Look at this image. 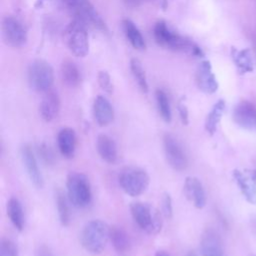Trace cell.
<instances>
[{"mask_svg": "<svg viewBox=\"0 0 256 256\" xmlns=\"http://www.w3.org/2000/svg\"><path fill=\"white\" fill-rule=\"evenodd\" d=\"M109 240L111 241L114 249L118 253H125L130 246V240L127 233L119 226H111Z\"/></svg>", "mask_w": 256, "mask_h": 256, "instance_id": "25", "label": "cell"}, {"mask_svg": "<svg viewBox=\"0 0 256 256\" xmlns=\"http://www.w3.org/2000/svg\"><path fill=\"white\" fill-rule=\"evenodd\" d=\"M200 253L202 256H224V249L220 235L212 228H207L200 239Z\"/></svg>", "mask_w": 256, "mask_h": 256, "instance_id": "11", "label": "cell"}, {"mask_svg": "<svg viewBox=\"0 0 256 256\" xmlns=\"http://www.w3.org/2000/svg\"><path fill=\"white\" fill-rule=\"evenodd\" d=\"M155 256H170L166 251H163V250H159L156 252Z\"/></svg>", "mask_w": 256, "mask_h": 256, "instance_id": "37", "label": "cell"}, {"mask_svg": "<svg viewBox=\"0 0 256 256\" xmlns=\"http://www.w3.org/2000/svg\"><path fill=\"white\" fill-rule=\"evenodd\" d=\"M7 215L13 224V226L18 230L22 231L24 228V215L23 209L20 201L17 198H10L7 202Z\"/></svg>", "mask_w": 256, "mask_h": 256, "instance_id": "23", "label": "cell"}, {"mask_svg": "<svg viewBox=\"0 0 256 256\" xmlns=\"http://www.w3.org/2000/svg\"><path fill=\"white\" fill-rule=\"evenodd\" d=\"M118 183L127 195L136 197L147 190L150 183V177L144 169L129 166L120 171L118 175Z\"/></svg>", "mask_w": 256, "mask_h": 256, "instance_id": "6", "label": "cell"}, {"mask_svg": "<svg viewBox=\"0 0 256 256\" xmlns=\"http://www.w3.org/2000/svg\"><path fill=\"white\" fill-rule=\"evenodd\" d=\"M224 110H225V101L222 99L218 100L211 108L205 120V130L209 135L212 136L216 132L217 126L222 118Z\"/></svg>", "mask_w": 256, "mask_h": 256, "instance_id": "22", "label": "cell"}, {"mask_svg": "<svg viewBox=\"0 0 256 256\" xmlns=\"http://www.w3.org/2000/svg\"><path fill=\"white\" fill-rule=\"evenodd\" d=\"M67 198L74 207L85 208L92 200V192L89 179L83 173L71 172L66 180Z\"/></svg>", "mask_w": 256, "mask_h": 256, "instance_id": "3", "label": "cell"}, {"mask_svg": "<svg viewBox=\"0 0 256 256\" xmlns=\"http://www.w3.org/2000/svg\"><path fill=\"white\" fill-rule=\"evenodd\" d=\"M2 38L7 45L19 48L26 44L27 32L17 18L5 16L2 20Z\"/></svg>", "mask_w": 256, "mask_h": 256, "instance_id": "10", "label": "cell"}, {"mask_svg": "<svg viewBox=\"0 0 256 256\" xmlns=\"http://www.w3.org/2000/svg\"><path fill=\"white\" fill-rule=\"evenodd\" d=\"M233 120L238 126L244 129L256 127V107L246 100L239 102L234 107Z\"/></svg>", "mask_w": 256, "mask_h": 256, "instance_id": "14", "label": "cell"}, {"mask_svg": "<svg viewBox=\"0 0 256 256\" xmlns=\"http://www.w3.org/2000/svg\"><path fill=\"white\" fill-rule=\"evenodd\" d=\"M60 110V99L56 92L48 91L45 92L39 105V114L45 122L53 121Z\"/></svg>", "mask_w": 256, "mask_h": 256, "instance_id": "18", "label": "cell"}, {"mask_svg": "<svg viewBox=\"0 0 256 256\" xmlns=\"http://www.w3.org/2000/svg\"><path fill=\"white\" fill-rule=\"evenodd\" d=\"M163 147L168 164L176 171H183L188 166L187 155L178 141V139L171 135L165 134L163 137Z\"/></svg>", "mask_w": 256, "mask_h": 256, "instance_id": "9", "label": "cell"}, {"mask_svg": "<svg viewBox=\"0 0 256 256\" xmlns=\"http://www.w3.org/2000/svg\"><path fill=\"white\" fill-rule=\"evenodd\" d=\"M155 41L158 45L174 51H181L195 57H202L203 51L192 40L178 34L169 28L166 22L158 21L153 30Z\"/></svg>", "mask_w": 256, "mask_h": 256, "instance_id": "1", "label": "cell"}, {"mask_svg": "<svg viewBox=\"0 0 256 256\" xmlns=\"http://www.w3.org/2000/svg\"><path fill=\"white\" fill-rule=\"evenodd\" d=\"M162 210H163V215L170 219L173 215V206H172V198L169 193H164L163 199H162Z\"/></svg>", "mask_w": 256, "mask_h": 256, "instance_id": "33", "label": "cell"}, {"mask_svg": "<svg viewBox=\"0 0 256 256\" xmlns=\"http://www.w3.org/2000/svg\"><path fill=\"white\" fill-rule=\"evenodd\" d=\"M66 32L67 46L72 54L76 57H85L89 52V40L83 23L75 20Z\"/></svg>", "mask_w": 256, "mask_h": 256, "instance_id": "8", "label": "cell"}, {"mask_svg": "<svg viewBox=\"0 0 256 256\" xmlns=\"http://www.w3.org/2000/svg\"><path fill=\"white\" fill-rule=\"evenodd\" d=\"M20 157H21L22 163L26 169V172H27L31 182L36 187L41 188L43 186V177L39 170L33 150L28 144H25L21 147Z\"/></svg>", "mask_w": 256, "mask_h": 256, "instance_id": "15", "label": "cell"}, {"mask_svg": "<svg viewBox=\"0 0 256 256\" xmlns=\"http://www.w3.org/2000/svg\"><path fill=\"white\" fill-rule=\"evenodd\" d=\"M196 82L198 88L207 94H213L218 89V82L212 71L209 61L200 63L196 72Z\"/></svg>", "mask_w": 256, "mask_h": 256, "instance_id": "16", "label": "cell"}, {"mask_svg": "<svg viewBox=\"0 0 256 256\" xmlns=\"http://www.w3.org/2000/svg\"><path fill=\"white\" fill-rule=\"evenodd\" d=\"M231 56L238 71L241 74L253 71V60L248 49L237 50L235 48H232Z\"/></svg>", "mask_w": 256, "mask_h": 256, "instance_id": "24", "label": "cell"}, {"mask_svg": "<svg viewBox=\"0 0 256 256\" xmlns=\"http://www.w3.org/2000/svg\"><path fill=\"white\" fill-rule=\"evenodd\" d=\"M156 1H158V3L160 4L161 7H163V9H165V7L167 5V0H156Z\"/></svg>", "mask_w": 256, "mask_h": 256, "instance_id": "38", "label": "cell"}, {"mask_svg": "<svg viewBox=\"0 0 256 256\" xmlns=\"http://www.w3.org/2000/svg\"><path fill=\"white\" fill-rule=\"evenodd\" d=\"M98 83L99 86L107 93H112L113 84L111 82V77L107 71H100L98 73Z\"/></svg>", "mask_w": 256, "mask_h": 256, "instance_id": "31", "label": "cell"}, {"mask_svg": "<svg viewBox=\"0 0 256 256\" xmlns=\"http://www.w3.org/2000/svg\"><path fill=\"white\" fill-rule=\"evenodd\" d=\"M54 72L51 65L44 60H34L28 67V82L37 92H48L53 85Z\"/></svg>", "mask_w": 256, "mask_h": 256, "instance_id": "7", "label": "cell"}, {"mask_svg": "<svg viewBox=\"0 0 256 256\" xmlns=\"http://www.w3.org/2000/svg\"><path fill=\"white\" fill-rule=\"evenodd\" d=\"M155 96H156L158 111H159L161 118L166 123H170L171 119H172V112H171L170 102H169L167 94L163 90L158 89V90H156Z\"/></svg>", "mask_w": 256, "mask_h": 256, "instance_id": "27", "label": "cell"}, {"mask_svg": "<svg viewBox=\"0 0 256 256\" xmlns=\"http://www.w3.org/2000/svg\"><path fill=\"white\" fill-rule=\"evenodd\" d=\"M96 149L99 156L107 163L113 164L118 157L117 145L113 138L106 134H100L96 140Z\"/></svg>", "mask_w": 256, "mask_h": 256, "instance_id": "19", "label": "cell"}, {"mask_svg": "<svg viewBox=\"0 0 256 256\" xmlns=\"http://www.w3.org/2000/svg\"><path fill=\"white\" fill-rule=\"evenodd\" d=\"M38 154L41 157V159L48 165L54 163V154L49 146H47L45 143H42L38 146Z\"/></svg>", "mask_w": 256, "mask_h": 256, "instance_id": "32", "label": "cell"}, {"mask_svg": "<svg viewBox=\"0 0 256 256\" xmlns=\"http://www.w3.org/2000/svg\"><path fill=\"white\" fill-rule=\"evenodd\" d=\"M93 115L96 123L101 127L108 126L112 123L114 119V110L106 97L98 95L95 98L93 103Z\"/></svg>", "mask_w": 256, "mask_h": 256, "instance_id": "17", "label": "cell"}, {"mask_svg": "<svg viewBox=\"0 0 256 256\" xmlns=\"http://www.w3.org/2000/svg\"><path fill=\"white\" fill-rule=\"evenodd\" d=\"M187 256H197V255H196V253H195L194 251H191V252H189V253H188V255H187Z\"/></svg>", "mask_w": 256, "mask_h": 256, "instance_id": "39", "label": "cell"}, {"mask_svg": "<svg viewBox=\"0 0 256 256\" xmlns=\"http://www.w3.org/2000/svg\"><path fill=\"white\" fill-rule=\"evenodd\" d=\"M57 145L62 156L72 158L76 149V134L72 128H62L57 135Z\"/></svg>", "mask_w": 256, "mask_h": 256, "instance_id": "20", "label": "cell"}, {"mask_svg": "<svg viewBox=\"0 0 256 256\" xmlns=\"http://www.w3.org/2000/svg\"><path fill=\"white\" fill-rule=\"evenodd\" d=\"M61 76L63 82L69 87H76L81 81L80 70L77 65L70 60L63 62L61 66Z\"/></svg>", "mask_w": 256, "mask_h": 256, "instance_id": "26", "label": "cell"}, {"mask_svg": "<svg viewBox=\"0 0 256 256\" xmlns=\"http://www.w3.org/2000/svg\"><path fill=\"white\" fill-rule=\"evenodd\" d=\"M36 256H54L52 251L46 245H41L36 251Z\"/></svg>", "mask_w": 256, "mask_h": 256, "instance_id": "35", "label": "cell"}, {"mask_svg": "<svg viewBox=\"0 0 256 256\" xmlns=\"http://www.w3.org/2000/svg\"><path fill=\"white\" fill-rule=\"evenodd\" d=\"M68 201L69 200H67L64 193L62 191L58 190L56 193V205H57L58 216H59L60 222L63 226H68L70 223V218H71Z\"/></svg>", "mask_w": 256, "mask_h": 256, "instance_id": "29", "label": "cell"}, {"mask_svg": "<svg viewBox=\"0 0 256 256\" xmlns=\"http://www.w3.org/2000/svg\"><path fill=\"white\" fill-rule=\"evenodd\" d=\"M131 215L136 224L148 234H157L162 228V214L161 212L143 202H133L130 204Z\"/></svg>", "mask_w": 256, "mask_h": 256, "instance_id": "4", "label": "cell"}, {"mask_svg": "<svg viewBox=\"0 0 256 256\" xmlns=\"http://www.w3.org/2000/svg\"><path fill=\"white\" fill-rule=\"evenodd\" d=\"M146 0H123V2L128 6V7H131V8H135V7H138L140 5H142Z\"/></svg>", "mask_w": 256, "mask_h": 256, "instance_id": "36", "label": "cell"}, {"mask_svg": "<svg viewBox=\"0 0 256 256\" xmlns=\"http://www.w3.org/2000/svg\"><path fill=\"white\" fill-rule=\"evenodd\" d=\"M183 191L186 198L197 209H202L206 205V193L201 181L194 177H186L183 185Z\"/></svg>", "mask_w": 256, "mask_h": 256, "instance_id": "12", "label": "cell"}, {"mask_svg": "<svg viewBox=\"0 0 256 256\" xmlns=\"http://www.w3.org/2000/svg\"><path fill=\"white\" fill-rule=\"evenodd\" d=\"M0 256H18V248L10 239H2L0 243Z\"/></svg>", "mask_w": 256, "mask_h": 256, "instance_id": "30", "label": "cell"}, {"mask_svg": "<svg viewBox=\"0 0 256 256\" xmlns=\"http://www.w3.org/2000/svg\"><path fill=\"white\" fill-rule=\"evenodd\" d=\"M110 227L102 220H91L83 227L80 241L84 249L92 254H100L109 241Z\"/></svg>", "mask_w": 256, "mask_h": 256, "instance_id": "2", "label": "cell"}, {"mask_svg": "<svg viewBox=\"0 0 256 256\" xmlns=\"http://www.w3.org/2000/svg\"><path fill=\"white\" fill-rule=\"evenodd\" d=\"M177 110H178V114L180 117V120L182 122L183 125H188L189 123V112H188V108L186 106V104L184 103V101L181 99L179 100L178 104H177Z\"/></svg>", "mask_w": 256, "mask_h": 256, "instance_id": "34", "label": "cell"}, {"mask_svg": "<svg viewBox=\"0 0 256 256\" xmlns=\"http://www.w3.org/2000/svg\"><path fill=\"white\" fill-rule=\"evenodd\" d=\"M65 10L75 16V20L106 30V25L89 0H55Z\"/></svg>", "mask_w": 256, "mask_h": 256, "instance_id": "5", "label": "cell"}, {"mask_svg": "<svg viewBox=\"0 0 256 256\" xmlns=\"http://www.w3.org/2000/svg\"><path fill=\"white\" fill-rule=\"evenodd\" d=\"M122 27L124 34L130 44L137 50H144L146 48V43L144 37L142 36L140 30L137 26L129 19H125L122 22Z\"/></svg>", "mask_w": 256, "mask_h": 256, "instance_id": "21", "label": "cell"}, {"mask_svg": "<svg viewBox=\"0 0 256 256\" xmlns=\"http://www.w3.org/2000/svg\"><path fill=\"white\" fill-rule=\"evenodd\" d=\"M233 177L245 199L251 204L256 203V171L234 170Z\"/></svg>", "mask_w": 256, "mask_h": 256, "instance_id": "13", "label": "cell"}, {"mask_svg": "<svg viewBox=\"0 0 256 256\" xmlns=\"http://www.w3.org/2000/svg\"><path fill=\"white\" fill-rule=\"evenodd\" d=\"M130 69H131L132 75H133L135 81L137 82L139 88L141 89V91L144 92V93H147L148 92V83H147L146 74H145V71L142 67L141 62L136 58L131 59Z\"/></svg>", "mask_w": 256, "mask_h": 256, "instance_id": "28", "label": "cell"}]
</instances>
